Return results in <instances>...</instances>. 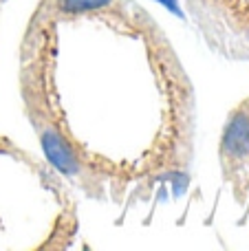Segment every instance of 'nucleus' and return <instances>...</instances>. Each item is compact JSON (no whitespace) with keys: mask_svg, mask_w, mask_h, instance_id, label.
<instances>
[{"mask_svg":"<svg viewBox=\"0 0 249 251\" xmlns=\"http://www.w3.org/2000/svg\"><path fill=\"white\" fill-rule=\"evenodd\" d=\"M223 152L234 161H247L249 156V110H238L229 119L221 143Z\"/></svg>","mask_w":249,"mask_h":251,"instance_id":"1","label":"nucleus"},{"mask_svg":"<svg viewBox=\"0 0 249 251\" xmlns=\"http://www.w3.org/2000/svg\"><path fill=\"white\" fill-rule=\"evenodd\" d=\"M42 146H44V152H47L49 159L55 163L57 170H62L64 174H75L77 172V161H75L73 152L66 148V143L62 141L57 134L44 132L42 134Z\"/></svg>","mask_w":249,"mask_h":251,"instance_id":"2","label":"nucleus"},{"mask_svg":"<svg viewBox=\"0 0 249 251\" xmlns=\"http://www.w3.org/2000/svg\"><path fill=\"white\" fill-rule=\"evenodd\" d=\"M108 2L110 0H62V9L64 11H91V9H100Z\"/></svg>","mask_w":249,"mask_h":251,"instance_id":"3","label":"nucleus"}]
</instances>
